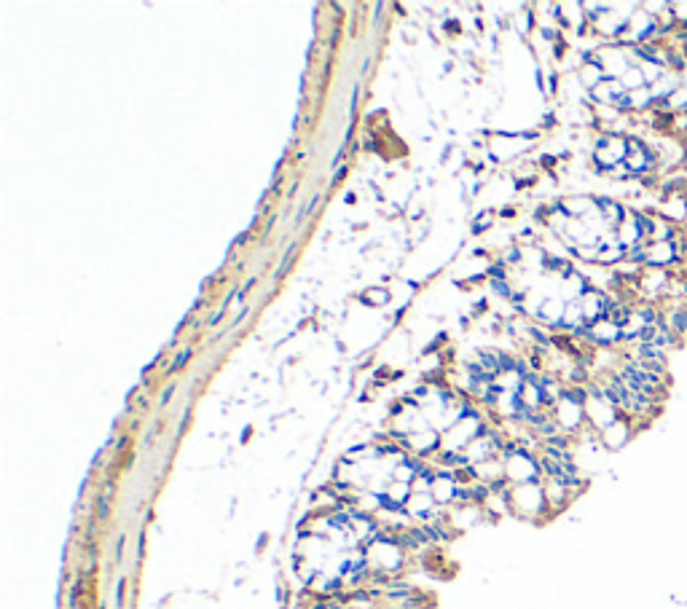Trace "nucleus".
<instances>
[{
	"instance_id": "1",
	"label": "nucleus",
	"mask_w": 687,
	"mask_h": 609,
	"mask_svg": "<svg viewBox=\"0 0 687 609\" xmlns=\"http://www.w3.org/2000/svg\"><path fill=\"white\" fill-rule=\"evenodd\" d=\"M628 172L634 175V180H642L647 175H658L661 169V156H658V145L645 140V137H634L628 135Z\"/></svg>"
},
{
	"instance_id": "2",
	"label": "nucleus",
	"mask_w": 687,
	"mask_h": 609,
	"mask_svg": "<svg viewBox=\"0 0 687 609\" xmlns=\"http://www.w3.org/2000/svg\"><path fill=\"white\" fill-rule=\"evenodd\" d=\"M628 159V135L620 132H607L593 145V166L599 172L609 175L615 166L626 164Z\"/></svg>"
},
{
	"instance_id": "3",
	"label": "nucleus",
	"mask_w": 687,
	"mask_h": 609,
	"mask_svg": "<svg viewBox=\"0 0 687 609\" xmlns=\"http://www.w3.org/2000/svg\"><path fill=\"white\" fill-rule=\"evenodd\" d=\"M510 502H513V510L524 518H537L548 510V499H545V488L540 483H521L510 491Z\"/></svg>"
},
{
	"instance_id": "4",
	"label": "nucleus",
	"mask_w": 687,
	"mask_h": 609,
	"mask_svg": "<svg viewBox=\"0 0 687 609\" xmlns=\"http://www.w3.org/2000/svg\"><path fill=\"white\" fill-rule=\"evenodd\" d=\"M505 472L516 486H521V483H537V475L543 472V462H537L526 451H516V454L507 456Z\"/></svg>"
},
{
	"instance_id": "5",
	"label": "nucleus",
	"mask_w": 687,
	"mask_h": 609,
	"mask_svg": "<svg viewBox=\"0 0 687 609\" xmlns=\"http://www.w3.org/2000/svg\"><path fill=\"white\" fill-rule=\"evenodd\" d=\"M634 435H636V424L628 416H620L615 424H609L604 432H599V440L607 451H620L634 440Z\"/></svg>"
},
{
	"instance_id": "6",
	"label": "nucleus",
	"mask_w": 687,
	"mask_h": 609,
	"mask_svg": "<svg viewBox=\"0 0 687 609\" xmlns=\"http://www.w3.org/2000/svg\"><path fill=\"white\" fill-rule=\"evenodd\" d=\"M631 357L645 363L650 368H658V370H668V352L661 349L658 344L652 341H639V344L631 346Z\"/></svg>"
},
{
	"instance_id": "7",
	"label": "nucleus",
	"mask_w": 687,
	"mask_h": 609,
	"mask_svg": "<svg viewBox=\"0 0 687 609\" xmlns=\"http://www.w3.org/2000/svg\"><path fill=\"white\" fill-rule=\"evenodd\" d=\"M588 94H591V100L596 102V105H609L612 108L615 102L626 94V89H623V83L618 81V78H604L599 86H593Z\"/></svg>"
},
{
	"instance_id": "8",
	"label": "nucleus",
	"mask_w": 687,
	"mask_h": 609,
	"mask_svg": "<svg viewBox=\"0 0 687 609\" xmlns=\"http://www.w3.org/2000/svg\"><path fill=\"white\" fill-rule=\"evenodd\" d=\"M666 325L687 341V304H666Z\"/></svg>"
},
{
	"instance_id": "9",
	"label": "nucleus",
	"mask_w": 687,
	"mask_h": 609,
	"mask_svg": "<svg viewBox=\"0 0 687 609\" xmlns=\"http://www.w3.org/2000/svg\"><path fill=\"white\" fill-rule=\"evenodd\" d=\"M564 311H566V304H561L559 298H548V301H543V306L537 309V314H540L543 320H548L550 325H561V323H564Z\"/></svg>"
},
{
	"instance_id": "10",
	"label": "nucleus",
	"mask_w": 687,
	"mask_h": 609,
	"mask_svg": "<svg viewBox=\"0 0 687 609\" xmlns=\"http://www.w3.org/2000/svg\"><path fill=\"white\" fill-rule=\"evenodd\" d=\"M454 481L451 478H446V475H441V478H435L432 481V488H430V494H432V499L435 502H448L451 497H454Z\"/></svg>"
},
{
	"instance_id": "11",
	"label": "nucleus",
	"mask_w": 687,
	"mask_h": 609,
	"mask_svg": "<svg viewBox=\"0 0 687 609\" xmlns=\"http://www.w3.org/2000/svg\"><path fill=\"white\" fill-rule=\"evenodd\" d=\"M620 83H623V89H626V92H636V89H645L647 81H645V73H642V67H639V65H631V67L626 70V76L620 78Z\"/></svg>"
},
{
	"instance_id": "12",
	"label": "nucleus",
	"mask_w": 687,
	"mask_h": 609,
	"mask_svg": "<svg viewBox=\"0 0 687 609\" xmlns=\"http://www.w3.org/2000/svg\"><path fill=\"white\" fill-rule=\"evenodd\" d=\"M432 494H414L411 499H408V505L405 508L411 510L414 515H430L432 513Z\"/></svg>"
},
{
	"instance_id": "13",
	"label": "nucleus",
	"mask_w": 687,
	"mask_h": 609,
	"mask_svg": "<svg viewBox=\"0 0 687 609\" xmlns=\"http://www.w3.org/2000/svg\"><path fill=\"white\" fill-rule=\"evenodd\" d=\"M674 6V19H677V30L687 35V0H677L671 3Z\"/></svg>"
},
{
	"instance_id": "14",
	"label": "nucleus",
	"mask_w": 687,
	"mask_h": 609,
	"mask_svg": "<svg viewBox=\"0 0 687 609\" xmlns=\"http://www.w3.org/2000/svg\"><path fill=\"white\" fill-rule=\"evenodd\" d=\"M668 135H674L677 140L687 142V113H677L674 116V121H671V132Z\"/></svg>"
},
{
	"instance_id": "15",
	"label": "nucleus",
	"mask_w": 687,
	"mask_h": 609,
	"mask_svg": "<svg viewBox=\"0 0 687 609\" xmlns=\"http://www.w3.org/2000/svg\"><path fill=\"white\" fill-rule=\"evenodd\" d=\"M188 357H191V349H185V352H183L180 357H178V363H175V366H172V368H175V370H178V368H183V366H185V360H188Z\"/></svg>"
},
{
	"instance_id": "16",
	"label": "nucleus",
	"mask_w": 687,
	"mask_h": 609,
	"mask_svg": "<svg viewBox=\"0 0 687 609\" xmlns=\"http://www.w3.org/2000/svg\"><path fill=\"white\" fill-rule=\"evenodd\" d=\"M489 221H491V215H481V218L475 221V231H484V225L489 223Z\"/></svg>"
},
{
	"instance_id": "17",
	"label": "nucleus",
	"mask_w": 687,
	"mask_h": 609,
	"mask_svg": "<svg viewBox=\"0 0 687 609\" xmlns=\"http://www.w3.org/2000/svg\"><path fill=\"white\" fill-rule=\"evenodd\" d=\"M124 585H126V583L121 580V583H119V607H124Z\"/></svg>"
},
{
	"instance_id": "18",
	"label": "nucleus",
	"mask_w": 687,
	"mask_h": 609,
	"mask_svg": "<svg viewBox=\"0 0 687 609\" xmlns=\"http://www.w3.org/2000/svg\"><path fill=\"white\" fill-rule=\"evenodd\" d=\"M685 145H687V142H685Z\"/></svg>"
}]
</instances>
